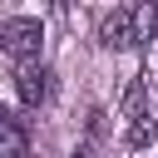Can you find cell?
<instances>
[{
	"label": "cell",
	"mask_w": 158,
	"mask_h": 158,
	"mask_svg": "<svg viewBox=\"0 0 158 158\" xmlns=\"http://www.w3.org/2000/svg\"><path fill=\"white\" fill-rule=\"evenodd\" d=\"M15 89H20V99H25L30 109H40V104L49 99V69H44V64H20V69H15Z\"/></svg>",
	"instance_id": "cell-3"
},
{
	"label": "cell",
	"mask_w": 158,
	"mask_h": 158,
	"mask_svg": "<svg viewBox=\"0 0 158 158\" xmlns=\"http://www.w3.org/2000/svg\"><path fill=\"white\" fill-rule=\"evenodd\" d=\"M123 118H128V148H143L148 138H153V118H148V109H143V74L128 84V94H123Z\"/></svg>",
	"instance_id": "cell-2"
},
{
	"label": "cell",
	"mask_w": 158,
	"mask_h": 158,
	"mask_svg": "<svg viewBox=\"0 0 158 158\" xmlns=\"http://www.w3.org/2000/svg\"><path fill=\"white\" fill-rule=\"evenodd\" d=\"M99 44L128 49V10H104L99 15Z\"/></svg>",
	"instance_id": "cell-5"
},
{
	"label": "cell",
	"mask_w": 158,
	"mask_h": 158,
	"mask_svg": "<svg viewBox=\"0 0 158 158\" xmlns=\"http://www.w3.org/2000/svg\"><path fill=\"white\" fill-rule=\"evenodd\" d=\"M0 158H25V153H10V148H0Z\"/></svg>",
	"instance_id": "cell-7"
},
{
	"label": "cell",
	"mask_w": 158,
	"mask_h": 158,
	"mask_svg": "<svg viewBox=\"0 0 158 158\" xmlns=\"http://www.w3.org/2000/svg\"><path fill=\"white\" fill-rule=\"evenodd\" d=\"M158 40V5H133L128 10V49Z\"/></svg>",
	"instance_id": "cell-4"
},
{
	"label": "cell",
	"mask_w": 158,
	"mask_h": 158,
	"mask_svg": "<svg viewBox=\"0 0 158 158\" xmlns=\"http://www.w3.org/2000/svg\"><path fill=\"white\" fill-rule=\"evenodd\" d=\"M40 40H44V25H40V20H30V15H10V20H0V49H5L10 59L35 64Z\"/></svg>",
	"instance_id": "cell-1"
},
{
	"label": "cell",
	"mask_w": 158,
	"mask_h": 158,
	"mask_svg": "<svg viewBox=\"0 0 158 158\" xmlns=\"http://www.w3.org/2000/svg\"><path fill=\"white\" fill-rule=\"evenodd\" d=\"M0 148H10V153H30V143H25L20 123L10 118V109H5V104H0Z\"/></svg>",
	"instance_id": "cell-6"
}]
</instances>
